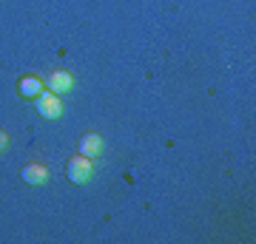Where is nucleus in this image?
<instances>
[{
  "instance_id": "1",
  "label": "nucleus",
  "mask_w": 256,
  "mask_h": 244,
  "mask_svg": "<svg viewBox=\"0 0 256 244\" xmlns=\"http://www.w3.org/2000/svg\"><path fill=\"white\" fill-rule=\"evenodd\" d=\"M66 176H68V182H74V185H86V182L94 176V159H88V156L80 154L77 159H72V162H68Z\"/></svg>"
},
{
  "instance_id": "2",
  "label": "nucleus",
  "mask_w": 256,
  "mask_h": 244,
  "mask_svg": "<svg viewBox=\"0 0 256 244\" xmlns=\"http://www.w3.org/2000/svg\"><path fill=\"white\" fill-rule=\"evenodd\" d=\"M34 102H37V114H40L43 119H57L60 114H63L60 97H57V94H52V91H43Z\"/></svg>"
},
{
  "instance_id": "3",
  "label": "nucleus",
  "mask_w": 256,
  "mask_h": 244,
  "mask_svg": "<svg viewBox=\"0 0 256 244\" xmlns=\"http://www.w3.org/2000/svg\"><path fill=\"white\" fill-rule=\"evenodd\" d=\"M46 85H48V91H52V94H57V97H60V94H68V91L74 88V77L68 71H52L46 77Z\"/></svg>"
},
{
  "instance_id": "4",
  "label": "nucleus",
  "mask_w": 256,
  "mask_h": 244,
  "mask_svg": "<svg viewBox=\"0 0 256 244\" xmlns=\"http://www.w3.org/2000/svg\"><path fill=\"white\" fill-rule=\"evenodd\" d=\"M43 91H46V85H43V80H37V77H23L18 82V94L26 97V100H37Z\"/></svg>"
},
{
  "instance_id": "5",
  "label": "nucleus",
  "mask_w": 256,
  "mask_h": 244,
  "mask_svg": "<svg viewBox=\"0 0 256 244\" xmlns=\"http://www.w3.org/2000/svg\"><path fill=\"white\" fill-rule=\"evenodd\" d=\"M80 154L88 156V159H97V156L102 154V139L100 134H86L80 139Z\"/></svg>"
},
{
  "instance_id": "6",
  "label": "nucleus",
  "mask_w": 256,
  "mask_h": 244,
  "mask_svg": "<svg viewBox=\"0 0 256 244\" xmlns=\"http://www.w3.org/2000/svg\"><path fill=\"white\" fill-rule=\"evenodd\" d=\"M20 176H23V182H28V185H46L48 182V171L43 165H26V168L20 171Z\"/></svg>"
},
{
  "instance_id": "7",
  "label": "nucleus",
  "mask_w": 256,
  "mask_h": 244,
  "mask_svg": "<svg viewBox=\"0 0 256 244\" xmlns=\"http://www.w3.org/2000/svg\"><path fill=\"white\" fill-rule=\"evenodd\" d=\"M9 148V136H6V131H0V154Z\"/></svg>"
}]
</instances>
